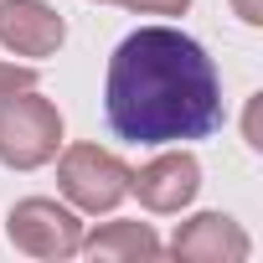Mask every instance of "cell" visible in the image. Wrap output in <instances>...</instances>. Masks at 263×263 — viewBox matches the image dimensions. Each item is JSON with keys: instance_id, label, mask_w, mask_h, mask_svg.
I'll return each mask as SVG.
<instances>
[{"instance_id": "cell-3", "label": "cell", "mask_w": 263, "mask_h": 263, "mask_svg": "<svg viewBox=\"0 0 263 263\" xmlns=\"http://www.w3.org/2000/svg\"><path fill=\"white\" fill-rule=\"evenodd\" d=\"M57 186L78 212H114L129 196V165L114 150L98 145H72L57 160Z\"/></svg>"}, {"instance_id": "cell-4", "label": "cell", "mask_w": 263, "mask_h": 263, "mask_svg": "<svg viewBox=\"0 0 263 263\" xmlns=\"http://www.w3.org/2000/svg\"><path fill=\"white\" fill-rule=\"evenodd\" d=\"M6 237L31 258H72L83 248V222H78V212H67L47 196H26L11 206Z\"/></svg>"}, {"instance_id": "cell-1", "label": "cell", "mask_w": 263, "mask_h": 263, "mask_svg": "<svg viewBox=\"0 0 263 263\" xmlns=\"http://www.w3.org/2000/svg\"><path fill=\"white\" fill-rule=\"evenodd\" d=\"M103 114L129 145H181L222 129V78L206 47L176 26H140L108 57Z\"/></svg>"}, {"instance_id": "cell-11", "label": "cell", "mask_w": 263, "mask_h": 263, "mask_svg": "<svg viewBox=\"0 0 263 263\" xmlns=\"http://www.w3.org/2000/svg\"><path fill=\"white\" fill-rule=\"evenodd\" d=\"M232 6H237V16H242L248 26H258V21H263V0H232Z\"/></svg>"}, {"instance_id": "cell-2", "label": "cell", "mask_w": 263, "mask_h": 263, "mask_svg": "<svg viewBox=\"0 0 263 263\" xmlns=\"http://www.w3.org/2000/svg\"><path fill=\"white\" fill-rule=\"evenodd\" d=\"M57 150H62V114L52 98H42L36 88L0 98V165L36 171L57 160Z\"/></svg>"}, {"instance_id": "cell-6", "label": "cell", "mask_w": 263, "mask_h": 263, "mask_svg": "<svg viewBox=\"0 0 263 263\" xmlns=\"http://www.w3.org/2000/svg\"><path fill=\"white\" fill-rule=\"evenodd\" d=\"M67 42V21L47 0H0V47L16 57H52Z\"/></svg>"}, {"instance_id": "cell-10", "label": "cell", "mask_w": 263, "mask_h": 263, "mask_svg": "<svg viewBox=\"0 0 263 263\" xmlns=\"http://www.w3.org/2000/svg\"><path fill=\"white\" fill-rule=\"evenodd\" d=\"M124 11H135V16H181L191 0H119Z\"/></svg>"}, {"instance_id": "cell-8", "label": "cell", "mask_w": 263, "mask_h": 263, "mask_svg": "<svg viewBox=\"0 0 263 263\" xmlns=\"http://www.w3.org/2000/svg\"><path fill=\"white\" fill-rule=\"evenodd\" d=\"M78 253H88V258H155L160 253V237L145 222H108L93 237H83Z\"/></svg>"}, {"instance_id": "cell-5", "label": "cell", "mask_w": 263, "mask_h": 263, "mask_svg": "<svg viewBox=\"0 0 263 263\" xmlns=\"http://www.w3.org/2000/svg\"><path fill=\"white\" fill-rule=\"evenodd\" d=\"M129 191L140 196L145 212H181V206H191V196L201 191V165H196V155H186V150L155 155L150 165L129 171Z\"/></svg>"}, {"instance_id": "cell-7", "label": "cell", "mask_w": 263, "mask_h": 263, "mask_svg": "<svg viewBox=\"0 0 263 263\" xmlns=\"http://www.w3.org/2000/svg\"><path fill=\"white\" fill-rule=\"evenodd\" d=\"M171 253L186 258V263H242L248 258V232L222 212H201L171 237Z\"/></svg>"}, {"instance_id": "cell-9", "label": "cell", "mask_w": 263, "mask_h": 263, "mask_svg": "<svg viewBox=\"0 0 263 263\" xmlns=\"http://www.w3.org/2000/svg\"><path fill=\"white\" fill-rule=\"evenodd\" d=\"M21 88H36V67H16V62H0V98H11Z\"/></svg>"}]
</instances>
